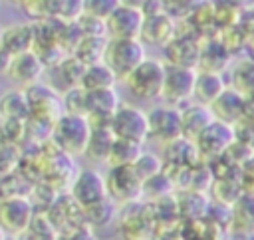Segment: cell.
<instances>
[{
	"label": "cell",
	"instance_id": "1",
	"mask_svg": "<svg viewBox=\"0 0 254 240\" xmlns=\"http://www.w3.org/2000/svg\"><path fill=\"white\" fill-rule=\"evenodd\" d=\"M89 123L83 115H69L64 113L52 127L50 139L60 153L65 157H79L83 155L87 141H89Z\"/></svg>",
	"mask_w": 254,
	"mask_h": 240
},
{
	"label": "cell",
	"instance_id": "2",
	"mask_svg": "<svg viewBox=\"0 0 254 240\" xmlns=\"http://www.w3.org/2000/svg\"><path fill=\"white\" fill-rule=\"evenodd\" d=\"M145 58V44L139 38H109L101 60L115 73V77L123 81Z\"/></svg>",
	"mask_w": 254,
	"mask_h": 240
},
{
	"label": "cell",
	"instance_id": "3",
	"mask_svg": "<svg viewBox=\"0 0 254 240\" xmlns=\"http://www.w3.org/2000/svg\"><path fill=\"white\" fill-rule=\"evenodd\" d=\"M165 79V61L159 58H145L125 79V87L129 93L141 101H155L161 99Z\"/></svg>",
	"mask_w": 254,
	"mask_h": 240
},
{
	"label": "cell",
	"instance_id": "4",
	"mask_svg": "<svg viewBox=\"0 0 254 240\" xmlns=\"http://www.w3.org/2000/svg\"><path fill=\"white\" fill-rule=\"evenodd\" d=\"M24 93H26V101H28V115L32 119H36L38 123L52 127L64 115L62 93H58L54 87L38 81V83L26 87Z\"/></svg>",
	"mask_w": 254,
	"mask_h": 240
},
{
	"label": "cell",
	"instance_id": "5",
	"mask_svg": "<svg viewBox=\"0 0 254 240\" xmlns=\"http://www.w3.org/2000/svg\"><path fill=\"white\" fill-rule=\"evenodd\" d=\"M109 131L113 133L115 139L145 145V141L149 139L147 113L143 109L131 105V103H119L111 115Z\"/></svg>",
	"mask_w": 254,
	"mask_h": 240
},
{
	"label": "cell",
	"instance_id": "6",
	"mask_svg": "<svg viewBox=\"0 0 254 240\" xmlns=\"http://www.w3.org/2000/svg\"><path fill=\"white\" fill-rule=\"evenodd\" d=\"M69 198L81 208L87 210L91 206L101 204L107 200V186L105 177L97 169H81L73 175L69 182Z\"/></svg>",
	"mask_w": 254,
	"mask_h": 240
},
{
	"label": "cell",
	"instance_id": "7",
	"mask_svg": "<svg viewBox=\"0 0 254 240\" xmlns=\"http://www.w3.org/2000/svg\"><path fill=\"white\" fill-rule=\"evenodd\" d=\"M34 220V204L24 194H8L0 200V228L6 236L20 238Z\"/></svg>",
	"mask_w": 254,
	"mask_h": 240
},
{
	"label": "cell",
	"instance_id": "8",
	"mask_svg": "<svg viewBox=\"0 0 254 240\" xmlns=\"http://www.w3.org/2000/svg\"><path fill=\"white\" fill-rule=\"evenodd\" d=\"M107 196L115 204H133L143 196V180L135 173L133 165L127 167H109L105 175Z\"/></svg>",
	"mask_w": 254,
	"mask_h": 240
},
{
	"label": "cell",
	"instance_id": "9",
	"mask_svg": "<svg viewBox=\"0 0 254 240\" xmlns=\"http://www.w3.org/2000/svg\"><path fill=\"white\" fill-rule=\"evenodd\" d=\"M194 75H196V69L165 63V79H163L161 99H165L167 105H175V107H181V105L192 101Z\"/></svg>",
	"mask_w": 254,
	"mask_h": 240
},
{
	"label": "cell",
	"instance_id": "10",
	"mask_svg": "<svg viewBox=\"0 0 254 240\" xmlns=\"http://www.w3.org/2000/svg\"><path fill=\"white\" fill-rule=\"evenodd\" d=\"M147 127H149V139H155L165 145L183 137L181 109L167 103L155 105L151 111H147Z\"/></svg>",
	"mask_w": 254,
	"mask_h": 240
},
{
	"label": "cell",
	"instance_id": "11",
	"mask_svg": "<svg viewBox=\"0 0 254 240\" xmlns=\"http://www.w3.org/2000/svg\"><path fill=\"white\" fill-rule=\"evenodd\" d=\"M192 143L200 159H218L234 143V127L212 119Z\"/></svg>",
	"mask_w": 254,
	"mask_h": 240
},
{
	"label": "cell",
	"instance_id": "12",
	"mask_svg": "<svg viewBox=\"0 0 254 240\" xmlns=\"http://www.w3.org/2000/svg\"><path fill=\"white\" fill-rule=\"evenodd\" d=\"M226 230L236 240L254 238V192H242L228 206Z\"/></svg>",
	"mask_w": 254,
	"mask_h": 240
},
{
	"label": "cell",
	"instance_id": "13",
	"mask_svg": "<svg viewBox=\"0 0 254 240\" xmlns=\"http://www.w3.org/2000/svg\"><path fill=\"white\" fill-rule=\"evenodd\" d=\"M143 26V12L119 4L105 20V34L109 38H139Z\"/></svg>",
	"mask_w": 254,
	"mask_h": 240
},
{
	"label": "cell",
	"instance_id": "14",
	"mask_svg": "<svg viewBox=\"0 0 254 240\" xmlns=\"http://www.w3.org/2000/svg\"><path fill=\"white\" fill-rule=\"evenodd\" d=\"M165 63L167 65H179V67H190L196 69V61H198V38L192 36H185V34H175L165 46Z\"/></svg>",
	"mask_w": 254,
	"mask_h": 240
},
{
	"label": "cell",
	"instance_id": "15",
	"mask_svg": "<svg viewBox=\"0 0 254 240\" xmlns=\"http://www.w3.org/2000/svg\"><path fill=\"white\" fill-rule=\"evenodd\" d=\"M42 73H44V60L34 50L14 56L10 60L8 69H6V75L14 83L22 85L24 89L30 87V85H34V83H38L40 77H42Z\"/></svg>",
	"mask_w": 254,
	"mask_h": 240
},
{
	"label": "cell",
	"instance_id": "16",
	"mask_svg": "<svg viewBox=\"0 0 254 240\" xmlns=\"http://www.w3.org/2000/svg\"><path fill=\"white\" fill-rule=\"evenodd\" d=\"M198 44H200V50H198L196 69L198 71H212V73H222L224 75L234 56L220 44V40L216 36L200 38Z\"/></svg>",
	"mask_w": 254,
	"mask_h": 240
},
{
	"label": "cell",
	"instance_id": "17",
	"mask_svg": "<svg viewBox=\"0 0 254 240\" xmlns=\"http://www.w3.org/2000/svg\"><path fill=\"white\" fill-rule=\"evenodd\" d=\"M175 34H177L175 20L167 12H155V14L143 16V26H141V34H139V40L143 44L163 48Z\"/></svg>",
	"mask_w": 254,
	"mask_h": 240
},
{
	"label": "cell",
	"instance_id": "18",
	"mask_svg": "<svg viewBox=\"0 0 254 240\" xmlns=\"http://www.w3.org/2000/svg\"><path fill=\"white\" fill-rule=\"evenodd\" d=\"M212 119L226 123L230 127H234L242 117H244V95H240L238 91H234L232 87H224L218 97L208 105Z\"/></svg>",
	"mask_w": 254,
	"mask_h": 240
},
{
	"label": "cell",
	"instance_id": "19",
	"mask_svg": "<svg viewBox=\"0 0 254 240\" xmlns=\"http://www.w3.org/2000/svg\"><path fill=\"white\" fill-rule=\"evenodd\" d=\"M226 85L238 91L240 95H252L254 93V60L248 56L232 58L228 69H226Z\"/></svg>",
	"mask_w": 254,
	"mask_h": 240
},
{
	"label": "cell",
	"instance_id": "20",
	"mask_svg": "<svg viewBox=\"0 0 254 240\" xmlns=\"http://www.w3.org/2000/svg\"><path fill=\"white\" fill-rule=\"evenodd\" d=\"M161 161H163V167L169 165V167H175L179 171H187V169L198 165L200 157H198V151H196L192 141L179 137V139L165 145V157Z\"/></svg>",
	"mask_w": 254,
	"mask_h": 240
},
{
	"label": "cell",
	"instance_id": "21",
	"mask_svg": "<svg viewBox=\"0 0 254 240\" xmlns=\"http://www.w3.org/2000/svg\"><path fill=\"white\" fill-rule=\"evenodd\" d=\"M179 109H181V131L183 137L189 141H194L200 135V131L212 121V113L206 105L189 101Z\"/></svg>",
	"mask_w": 254,
	"mask_h": 240
},
{
	"label": "cell",
	"instance_id": "22",
	"mask_svg": "<svg viewBox=\"0 0 254 240\" xmlns=\"http://www.w3.org/2000/svg\"><path fill=\"white\" fill-rule=\"evenodd\" d=\"M2 50L12 58L34 50V26L18 22L2 28Z\"/></svg>",
	"mask_w": 254,
	"mask_h": 240
},
{
	"label": "cell",
	"instance_id": "23",
	"mask_svg": "<svg viewBox=\"0 0 254 240\" xmlns=\"http://www.w3.org/2000/svg\"><path fill=\"white\" fill-rule=\"evenodd\" d=\"M226 87V79L222 73H212V71H198L194 75V87H192V101L200 105H210L218 93Z\"/></svg>",
	"mask_w": 254,
	"mask_h": 240
},
{
	"label": "cell",
	"instance_id": "24",
	"mask_svg": "<svg viewBox=\"0 0 254 240\" xmlns=\"http://www.w3.org/2000/svg\"><path fill=\"white\" fill-rule=\"evenodd\" d=\"M115 81H117L115 73L107 67L103 60H99L83 67L79 87L85 91H93V89H103V87H115Z\"/></svg>",
	"mask_w": 254,
	"mask_h": 240
},
{
	"label": "cell",
	"instance_id": "25",
	"mask_svg": "<svg viewBox=\"0 0 254 240\" xmlns=\"http://www.w3.org/2000/svg\"><path fill=\"white\" fill-rule=\"evenodd\" d=\"M28 101L24 89L4 91L0 97V119L4 121H22L28 119Z\"/></svg>",
	"mask_w": 254,
	"mask_h": 240
},
{
	"label": "cell",
	"instance_id": "26",
	"mask_svg": "<svg viewBox=\"0 0 254 240\" xmlns=\"http://www.w3.org/2000/svg\"><path fill=\"white\" fill-rule=\"evenodd\" d=\"M119 95L115 87H103L85 91V115L89 113H101V115H113V111L119 105Z\"/></svg>",
	"mask_w": 254,
	"mask_h": 240
},
{
	"label": "cell",
	"instance_id": "27",
	"mask_svg": "<svg viewBox=\"0 0 254 240\" xmlns=\"http://www.w3.org/2000/svg\"><path fill=\"white\" fill-rule=\"evenodd\" d=\"M113 133L109 129H91L87 147L83 151V157H87L93 163H107L111 145H113Z\"/></svg>",
	"mask_w": 254,
	"mask_h": 240
},
{
	"label": "cell",
	"instance_id": "28",
	"mask_svg": "<svg viewBox=\"0 0 254 240\" xmlns=\"http://www.w3.org/2000/svg\"><path fill=\"white\" fill-rule=\"evenodd\" d=\"M143 153V145L131 143V141H123V139H113L109 157H107V165L109 167H127L133 165L139 155Z\"/></svg>",
	"mask_w": 254,
	"mask_h": 240
},
{
	"label": "cell",
	"instance_id": "29",
	"mask_svg": "<svg viewBox=\"0 0 254 240\" xmlns=\"http://www.w3.org/2000/svg\"><path fill=\"white\" fill-rule=\"evenodd\" d=\"M105 42L107 40L101 38V36H81L79 42L73 48V56L79 61H83L85 65L87 63H93V61H99L103 58Z\"/></svg>",
	"mask_w": 254,
	"mask_h": 240
},
{
	"label": "cell",
	"instance_id": "30",
	"mask_svg": "<svg viewBox=\"0 0 254 240\" xmlns=\"http://www.w3.org/2000/svg\"><path fill=\"white\" fill-rule=\"evenodd\" d=\"M62 107H64V113L85 115V89H81L79 85L67 87L62 93Z\"/></svg>",
	"mask_w": 254,
	"mask_h": 240
},
{
	"label": "cell",
	"instance_id": "31",
	"mask_svg": "<svg viewBox=\"0 0 254 240\" xmlns=\"http://www.w3.org/2000/svg\"><path fill=\"white\" fill-rule=\"evenodd\" d=\"M121 0H81V14L105 22Z\"/></svg>",
	"mask_w": 254,
	"mask_h": 240
},
{
	"label": "cell",
	"instance_id": "32",
	"mask_svg": "<svg viewBox=\"0 0 254 240\" xmlns=\"http://www.w3.org/2000/svg\"><path fill=\"white\" fill-rule=\"evenodd\" d=\"M83 67H85V63H83V61H79L73 54H71V56H67V58H64V60L58 63V71H60V75L65 79L67 87L79 85V79H81ZM67 87H65V89H67Z\"/></svg>",
	"mask_w": 254,
	"mask_h": 240
},
{
	"label": "cell",
	"instance_id": "33",
	"mask_svg": "<svg viewBox=\"0 0 254 240\" xmlns=\"http://www.w3.org/2000/svg\"><path fill=\"white\" fill-rule=\"evenodd\" d=\"M204 0H161V6H163V12H167L173 20L179 18V20H185L189 18Z\"/></svg>",
	"mask_w": 254,
	"mask_h": 240
},
{
	"label": "cell",
	"instance_id": "34",
	"mask_svg": "<svg viewBox=\"0 0 254 240\" xmlns=\"http://www.w3.org/2000/svg\"><path fill=\"white\" fill-rule=\"evenodd\" d=\"M133 169H135V173L139 175L141 180H147V179H151L153 175H157V173L163 171V161H161L157 155L143 151V153L139 155V159L133 163Z\"/></svg>",
	"mask_w": 254,
	"mask_h": 240
},
{
	"label": "cell",
	"instance_id": "35",
	"mask_svg": "<svg viewBox=\"0 0 254 240\" xmlns=\"http://www.w3.org/2000/svg\"><path fill=\"white\" fill-rule=\"evenodd\" d=\"M234 139L254 151V119H240L234 125Z\"/></svg>",
	"mask_w": 254,
	"mask_h": 240
},
{
	"label": "cell",
	"instance_id": "36",
	"mask_svg": "<svg viewBox=\"0 0 254 240\" xmlns=\"http://www.w3.org/2000/svg\"><path fill=\"white\" fill-rule=\"evenodd\" d=\"M238 28L246 40V50L254 44V10H246V12H240V18H238Z\"/></svg>",
	"mask_w": 254,
	"mask_h": 240
},
{
	"label": "cell",
	"instance_id": "37",
	"mask_svg": "<svg viewBox=\"0 0 254 240\" xmlns=\"http://www.w3.org/2000/svg\"><path fill=\"white\" fill-rule=\"evenodd\" d=\"M240 184L244 192H254V155L240 167Z\"/></svg>",
	"mask_w": 254,
	"mask_h": 240
},
{
	"label": "cell",
	"instance_id": "38",
	"mask_svg": "<svg viewBox=\"0 0 254 240\" xmlns=\"http://www.w3.org/2000/svg\"><path fill=\"white\" fill-rule=\"evenodd\" d=\"M244 119H254V93L244 97Z\"/></svg>",
	"mask_w": 254,
	"mask_h": 240
},
{
	"label": "cell",
	"instance_id": "39",
	"mask_svg": "<svg viewBox=\"0 0 254 240\" xmlns=\"http://www.w3.org/2000/svg\"><path fill=\"white\" fill-rule=\"evenodd\" d=\"M10 60H12V56L6 54V52L0 48V73H6V69H8V65H10Z\"/></svg>",
	"mask_w": 254,
	"mask_h": 240
},
{
	"label": "cell",
	"instance_id": "40",
	"mask_svg": "<svg viewBox=\"0 0 254 240\" xmlns=\"http://www.w3.org/2000/svg\"><path fill=\"white\" fill-rule=\"evenodd\" d=\"M145 2H147V0H121V4L131 6V8H139V10L145 6Z\"/></svg>",
	"mask_w": 254,
	"mask_h": 240
},
{
	"label": "cell",
	"instance_id": "41",
	"mask_svg": "<svg viewBox=\"0 0 254 240\" xmlns=\"http://www.w3.org/2000/svg\"><path fill=\"white\" fill-rule=\"evenodd\" d=\"M248 58H250V60H254V44L248 48Z\"/></svg>",
	"mask_w": 254,
	"mask_h": 240
},
{
	"label": "cell",
	"instance_id": "42",
	"mask_svg": "<svg viewBox=\"0 0 254 240\" xmlns=\"http://www.w3.org/2000/svg\"><path fill=\"white\" fill-rule=\"evenodd\" d=\"M4 238H6V234H4V230L0 228V240H4Z\"/></svg>",
	"mask_w": 254,
	"mask_h": 240
},
{
	"label": "cell",
	"instance_id": "43",
	"mask_svg": "<svg viewBox=\"0 0 254 240\" xmlns=\"http://www.w3.org/2000/svg\"><path fill=\"white\" fill-rule=\"evenodd\" d=\"M0 48H2V26H0Z\"/></svg>",
	"mask_w": 254,
	"mask_h": 240
},
{
	"label": "cell",
	"instance_id": "44",
	"mask_svg": "<svg viewBox=\"0 0 254 240\" xmlns=\"http://www.w3.org/2000/svg\"><path fill=\"white\" fill-rule=\"evenodd\" d=\"M4 240H18V238H12V236H6Z\"/></svg>",
	"mask_w": 254,
	"mask_h": 240
}]
</instances>
